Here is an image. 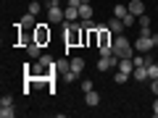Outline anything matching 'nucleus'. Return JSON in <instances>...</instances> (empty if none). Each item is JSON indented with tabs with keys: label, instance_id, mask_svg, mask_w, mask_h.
<instances>
[{
	"label": "nucleus",
	"instance_id": "obj_1",
	"mask_svg": "<svg viewBox=\"0 0 158 118\" xmlns=\"http://www.w3.org/2000/svg\"><path fill=\"white\" fill-rule=\"evenodd\" d=\"M132 42L124 37V34H116V39H113V55L116 58H132Z\"/></svg>",
	"mask_w": 158,
	"mask_h": 118
},
{
	"label": "nucleus",
	"instance_id": "obj_2",
	"mask_svg": "<svg viewBox=\"0 0 158 118\" xmlns=\"http://www.w3.org/2000/svg\"><path fill=\"white\" fill-rule=\"evenodd\" d=\"M153 45H156V42H153V37H137V39H135V47L142 53V55H148V53L153 50Z\"/></svg>",
	"mask_w": 158,
	"mask_h": 118
},
{
	"label": "nucleus",
	"instance_id": "obj_3",
	"mask_svg": "<svg viewBox=\"0 0 158 118\" xmlns=\"http://www.w3.org/2000/svg\"><path fill=\"white\" fill-rule=\"evenodd\" d=\"M34 39H37L40 45H45L48 39H50V29L48 26H34Z\"/></svg>",
	"mask_w": 158,
	"mask_h": 118
},
{
	"label": "nucleus",
	"instance_id": "obj_4",
	"mask_svg": "<svg viewBox=\"0 0 158 118\" xmlns=\"http://www.w3.org/2000/svg\"><path fill=\"white\" fill-rule=\"evenodd\" d=\"M127 8H129V13H135L137 18H140L142 13H145V3H142V0H132V3H129Z\"/></svg>",
	"mask_w": 158,
	"mask_h": 118
},
{
	"label": "nucleus",
	"instance_id": "obj_5",
	"mask_svg": "<svg viewBox=\"0 0 158 118\" xmlns=\"http://www.w3.org/2000/svg\"><path fill=\"white\" fill-rule=\"evenodd\" d=\"M85 102H87V108H95V105H100V95H98L95 89L85 92Z\"/></svg>",
	"mask_w": 158,
	"mask_h": 118
},
{
	"label": "nucleus",
	"instance_id": "obj_6",
	"mask_svg": "<svg viewBox=\"0 0 158 118\" xmlns=\"http://www.w3.org/2000/svg\"><path fill=\"white\" fill-rule=\"evenodd\" d=\"M116 68H118V71H124V73H129V76H132V71H135V63H132V58H121Z\"/></svg>",
	"mask_w": 158,
	"mask_h": 118
},
{
	"label": "nucleus",
	"instance_id": "obj_7",
	"mask_svg": "<svg viewBox=\"0 0 158 118\" xmlns=\"http://www.w3.org/2000/svg\"><path fill=\"white\" fill-rule=\"evenodd\" d=\"M108 29H111L113 34H124V29H127V26H124V21H121V18L113 16V18H111V24H108Z\"/></svg>",
	"mask_w": 158,
	"mask_h": 118
},
{
	"label": "nucleus",
	"instance_id": "obj_8",
	"mask_svg": "<svg viewBox=\"0 0 158 118\" xmlns=\"http://www.w3.org/2000/svg\"><path fill=\"white\" fill-rule=\"evenodd\" d=\"M63 16H66V21H77L79 18V8L77 6H66L63 8Z\"/></svg>",
	"mask_w": 158,
	"mask_h": 118
},
{
	"label": "nucleus",
	"instance_id": "obj_9",
	"mask_svg": "<svg viewBox=\"0 0 158 118\" xmlns=\"http://www.w3.org/2000/svg\"><path fill=\"white\" fill-rule=\"evenodd\" d=\"M79 18H82V21H90L92 18V6L90 3H87V6H79Z\"/></svg>",
	"mask_w": 158,
	"mask_h": 118
},
{
	"label": "nucleus",
	"instance_id": "obj_10",
	"mask_svg": "<svg viewBox=\"0 0 158 118\" xmlns=\"http://www.w3.org/2000/svg\"><path fill=\"white\" fill-rule=\"evenodd\" d=\"M132 76H135V81H148V68H145V66L135 68V71H132Z\"/></svg>",
	"mask_w": 158,
	"mask_h": 118
},
{
	"label": "nucleus",
	"instance_id": "obj_11",
	"mask_svg": "<svg viewBox=\"0 0 158 118\" xmlns=\"http://www.w3.org/2000/svg\"><path fill=\"white\" fill-rule=\"evenodd\" d=\"M34 18H37V16H34V13H24V18H21V26L24 29H34Z\"/></svg>",
	"mask_w": 158,
	"mask_h": 118
},
{
	"label": "nucleus",
	"instance_id": "obj_12",
	"mask_svg": "<svg viewBox=\"0 0 158 118\" xmlns=\"http://www.w3.org/2000/svg\"><path fill=\"white\" fill-rule=\"evenodd\" d=\"M71 71H77V73H82L85 71V58H71Z\"/></svg>",
	"mask_w": 158,
	"mask_h": 118
},
{
	"label": "nucleus",
	"instance_id": "obj_13",
	"mask_svg": "<svg viewBox=\"0 0 158 118\" xmlns=\"http://www.w3.org/2000/svg\"><path fill=\"white\" fill-rule=\"evenodd\" d=\"M27 53H29L32 58H40V42H37V39H32V42L27 45Z\"/></svg>",
	"mask_w": 158,
	"mask_h": 118
},
{
	"label": "nucleus",
	"instance_id": "obj_14",
	"mask_svg": "<svg viewBox=\"0 0 158 118\" xmlns=\"http://www.w3.org/2000/svg\"><path fill=\"white\" fill-rule=\"evenodd\" d=\"M61 79H63V81H66V84H71V81H77V79H79V73L69 68V71H63V73H61Z\"/></svg>",
	"mask_w": 158,
	"mask_h": 118
},
{
	"label": "nucleus",
	"instance_id": "obj_15",
	"mask_svg": "<svg viewBox=\"0 0 158 118\" xmlns=\"http://www.w3.org/2000/svg\"><path fill=\"white\" fill-rule=\"evenodd\" d=\"M127 13H129V8H127V6H113V16H116V18H124Z\"/></svg>",
	"mask_w": 158,
	"mask_h": 118
},
{
	"label": "nucleus",
	"instance_id": "obj_16",
	"mask_svg": "<svg viewBox=\"0 0 158 118\" xmlns=\"http://www.w3.org/2000/svg\"><path fill=\"white\" fill-rule=\"evenodd\" d=\"M69 68H71V61H58V63H56V71H58V76H61L63 71H69Z\"/></svg>",
	"mask_w": 158,
	"mask_h": 118
},
{
	"label": "nucleus",
	"instance_id": "obj_17",
	"mask_svg": "<svg viewBox=\"0 0 158 118\" xmlns=\"http://www.w3.org/2000/svg\"><path fill=\"white\" fill-rule=\"evenodd\" d=\"M127 79H129V73H124V71L113 73V81H116V84H127Z\"/></svg>",
	"mask_w": 158,
	"mask_h": 118
},
{
	"label": "nucleus",
	"instance_id": "obj_18",
	"mask_svg": "<svg viewBox=\"0 0 158 118\" xmlns=\"http://www.w3.org/2000/svg\"><path fill=\"white\" fill-rule=\"evenodd\" d=\"M13 116H16L13 105H11V108H0V118H13Z\"/></svg>",
	"mask_w": 158,
	"mask_h": 118
},
{
	"label": "nucleus",
	"instance_id": "obj_19",
	"mask_svg": "<svg viewBox=\"0 0 158 118\" xmlns=\"http://www.w3.org/2000/svg\"><path fill=\"white\" fill-rule=\"evenodd\" d=\"M121 21H124V26H135V21H137V16H135V13H127V16L121 18Z\"/></svg>",
	"mask_w": 158,
	"mask_h": 118
},
{
	"label": "nucleus",
	"instance_id": "obj_20",
	"mask_svg": "<svg viewBox=\"0 0 158 118\" xmlns=\"http://www.w3.org/2000/svg\"><path fill=\"white\" fill-rule=\"evenodd\" d=\"M13 105V97L11 95H3V97H0V108H11Z\"/></svg>",
	"mask_w": 158,
	"mask_h": 118
},
{
	"label": "nucleus",
	"instance_id": "obj_21",
	"mask_svg": "<svg viewBox=\"0 0 158 118\" xmlns=\"http://www.w3.org/2000/svg\"><path fill=\"white\" fill-rule=\"evenodd\" d=\"M29 13H34V16H37L40 11H42V6H40V3H29V8H27Z\"/></svg>",
	"mask_w": 158,
	"mask_h": 118
},
{
	"label": "nucleus",
	"instance_id": "obj_22",
	"mask_svg": "<svg viewBox=\"0 0 158 118\" xmlns=\"http://www.w3.org/2000/svg\"><path fill=\"white\" fill-rule=\"evenodd\" d=\"M132 63H135V68H140V66H145V58L137 55V58H132Z\"/></svg>",
	"mask_w": 158,
	"mask_h": 118
},
{
	"label": "nucleus",
	"instance_id": "obj_23",
	"mask_svg": "<svg viewBox=\"0 0 158 118\" xmlns=\"http://www.w3.org/2000/svg\"><path fill=\"white\" fill-rule=\"evenodd\" d=\"M140 37H153V32H150V26H140Z\"/></svg>",
	"mask_w": 158,
	"mask_h": 118
},
{
	"label": "nucleus",
	"instance_id": "obj_24",
	"mask_svg": "<svg viewBox=\"0 0 158 118\" xmlns=\"http://www.w3.org/2000/svg\"><path fill=\"white\" fill-rule=\"evenodd\" d=\"M137 21H140V26H150V18H148V16H145V13H142V16H140V18H137Z\"/></svg>",
	"mask_w": 158,
	"mask_h": 118
},
{
	"label": "nucleus",
	"instance_id": "obj_25",
	"mask_svg": "<svg viewBox=\"0 0 158 118\" xmlns=\"http://www.w3.org/2000/svg\"><path fill=\"white\" fill-rule=\"evenodd\" d=\"M82 89L90 92V89H95V84H92V81H82Z\"/></svg>",
	"mask_w": 158,
	"mask_h": 118
},
{
	"label": "nucleus",
	"instance_id": "obj_26",
	"mask_svg": "<svg viewBox=\"0 0 158 118\" xmlns=\"http://www.w3.org/2000/svg\"><path fill=\"white\" fill-rule=\"evenodd\" d=\"M150 89H153V95H158V79H153V84H150Z\"/></svg>",
	"mask_w": 158,
	"mask_h": 118
},
{
	"label": "nucleus",
	"instance_id": "obj_27",
	"mask_svg": "<svg viewBox=\"0 0 158 118\" xmlns=\"http://www.w3.org/2000/svg\"><path fill=\"white\" fill-rule=\"evenodd\" d=\"M153 116H156V118H158V100H156V102H153Z\"/></svg>",
	"mask_w": 158,
	"mask_h": 118
},
{
	"label": "nucleus",
	"instance_id": "obj_28",
	"mask_svg": "<svg viewBox=\"0 0 158 118\" xmlns=\"http://www.w3.org/2000/svg\"><path fill=\"white\" fill-rule=\"evenodd\" d=\"M153 42H156V45H158V32H153Z\"/></svg>",
	"mask_w": 158,
	"mask_h": 118
},
{
	"label": "nucleus",
	"instance_id": "obj_29",
	"mask_svg": "<svg viewBox=\"0 0 158 118\" xmlns=\"http://www.w3.org/2000/svg\"><path fill=\"white\" fill-rule=\"evenodd\" d=\"M87 3H90V0H82V6H87Z\"/></svg>",
	"mask_w": 158,
	"mask_h": 118
}]
</instances>
